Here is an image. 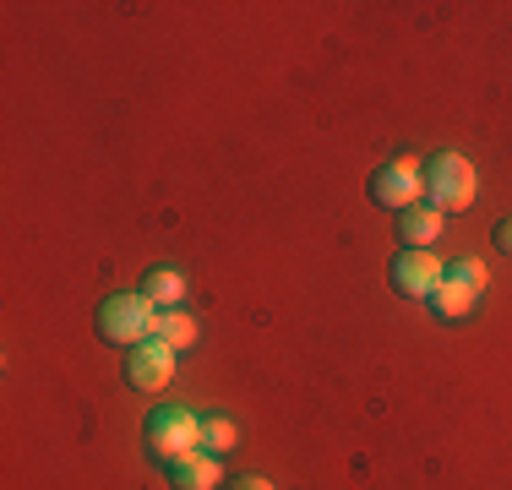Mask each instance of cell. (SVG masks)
Listing matches in <instances>:
<instances>
[{"label": "cell", "mask_w": 512, "mask_h": 490, "mask_svg": "<svg viewBox=\"0 0 512 490\" xmlns=\"http://www.w3.org/2000/svg\"><path fill=\"white\" fill-rule=\"evenodd\" d=\"M474 191H480V180H474V164L463 153H436L431 164H425V202H431L436 213L469 207Z\"/></svg>", "instance_id": "obj_1"}, {"label": "cell", "mask_w": 512, "mask_h": 490, "mask_svg": "<svg viewBox=\"0 0 512 490\" xmlns=\"http://www.w3.org/2000/svg\"><path fill=\"white\" fill-rule=\"evenodd\" d=\"M148 447L158 452L164 463H180L191 458V452H202V420L191 409H153L148 414Z\"/></svg>", "instance_id": "obj_2"}, {"label": "cell", "mask_w": 512, "mask_h": 490, "mask_svg": "<svg viewBox=\"0 0 512 490\" xmlns=\"http://www.w3.org/2000/svg\"><path fill=\"white\" fill-rule=\"evenodd\" d=\"M153 316H158V305L148 294H115L99 311V333L109 343H131V349H137V343L153 338Z\"/></svg>", "instance_id": "obj_3"}, {"label": "cell", "mask_w": 512, "mask_h": 490, "mask_svg": "<svg viewBox=\"0 0 512 490\" xmlns=\"http://www.w3.org/2000/svg\"><path fill=\"white\" fill-rule=\"evenodd\" d=\"M371 196L382 207H414V202H425V169L414 164V158H393L387 169H376V180H371Z\"/></svg>", "instance_id": "obj_4"}, {"label": "cell", "mask_w": 512, "mask_h": 490, "mask_svg": "<svg viewBox=\"0 0 512 490\" xmlns=\"http://www.w3.org/2000/svg\"><path fill=\"white\" fill-rule=\"evenodd\" d=\"M442 278H447V267L436 262L431 251H404L393 262V289L409 294V300H431V294L442 289Z\"/></svg>", "instance_id": "obj_5"}, {"label": "cell", "mask_w": 512, "mask_h": 490, "mask_svg": "<svg viewBox=\"0 0 512 490\" xmlns=\"http://www.w3.org/2000/svg\"><path fill=\"white\" fill-rule=\"evenodd\" d=\"M480 289H485V267L458 262V267H447V278H442V289L431 294V305L442 316H469V305L480 300Z\"/></svg>", "instance_id": "obj_6"}, {"label": "cell", "mask_w": 512, "mask_h": 490, "mask_svg": "<svg viewBox=\"0 0 512 490\" xmlns=\"http://www.w3.org/2000/svg\"><path fill=\"white\" fill-rule=\"evenodd\" d=\"M126 376H131V387H137V392H164L169 376H175V349H169V343H158V338L137 343V349H131V360H126Z\"/></svg>", "instance_id": "obj_7"}, {"label": "cell", "mask_w": 512, "mask_h": 490, "mask_svg": "<svg viewBox=\"0 0 512 490\" xmlns=\"http://www.w3.org/2000/svg\"><path fill=\"white\" fill-rule=\"evenodd\" d=\"M398 235L409 240V251H431V240L442 235V213H436L431 202H414V207H404V224H398Z\"/></svg>", "instance_id": "obj_8"}, {"label": "cell", "mask_w": 512, "mask_h": 490, "mask_svg": "<svg viewBox=\"0 0 512 490\" xmlns=\"http://www.w3.org/2000/svg\"><path fill=\"white\" fill-rule=\"evenodd\" d=\"M169 480H175V490H213L218 485V458L191 452V458L169 463Z\"/></svg>", "instance_id": "obj_9"}, {"label": "cell", "mask_w": 512, "mask_h": 490, "mask_svg": "<svg viewBox=\"0 0 512 490\" xmlns=\"http://www.w3.org/2000/svg\"><path fill=\"white\" fill-rule=\"evenodd\" d=\"M153 338L169 343V349H191V343H197V322H191L186 311H158L153 316Z\"/></svg>", "instance_id": "obj_10"}, {"label": "cell", "mask_w": 512, "mask_h": 490, "mask_svg": "<svg viewBox=\"0 0 512 490\" xmlns=\"http://www.w3.org/2000/svg\"><path fill=\"white\" fill-rule=\"evenodd\" d=\"M142 294H148L158 311H175V300L186 294V284H180L175 267H153V273H148V289H142Z\"/></svg>", "instance_id": "obj_11"}, {"label": "cell", "mask_w": 512, "mask_h": 490, "mask_svg": "<svg viewBox=\"0 0 512 490\" xmlns=\"http://www.w3.org/2000/svg\"><path fill=\"white\" fill-rule=\"evenodd\" d=\"M235 420H224V414H207V420H202V452H207V458H224V452L229 447H235Z\"/></svg>", "instance_id": "obj_12"}, {"label": "cell", "mask_w": 512, "mask_h": 490, "mask_svg": "<svg viewBox=\"0 0 512 490\" xmlns=\"http://www.w3.org/2000/svg\"><path fill=\"white\" fill-rule=\"evenodd\" d=\"M496 251L512 256V218H502V224H496Z\"/></svg>", "instance_id": "obj_13"}, {"label": "cell", "mask_w": 512, "mask_h": 490, "mask_svg": "<svg viewBox=\"0 0 512 490\" xmlns=\"http://www.w3.org/2000/svg\"><path fill=\"white\" fill-rule=\"evenodd\" d=\"M229 490H273V485H267V480H262V474H240V480H235V485H229Z\"/></svg>", "instance_id": "obj_14"}]
</instances>
